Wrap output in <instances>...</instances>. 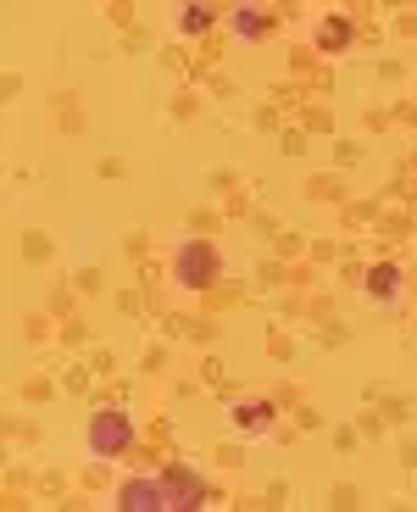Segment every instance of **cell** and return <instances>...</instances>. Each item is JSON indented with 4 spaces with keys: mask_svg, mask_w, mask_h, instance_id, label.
<instances>
[{
    "mask_svg": "<svg viewBox=\"0 0 417 512\" xmlns=\"http://www.w3.org/2000/svg\"><path fill=\"white\" fill-rule=\"evenodd\" d=\"M317 45H323V51H351V23H345V17H323V23H317Z\"/></svg>",
    "mask_w": 417,
    "mask_h": 512,
    "instance_id": "cell-8",
    "label": "cell"
},
{
    "mask_svg": "<svg viewBox=\"0 0 417 512\" xmlns=\"http://www.w3.org/2000/svg\"><path fill=\"white\" fill-rule=\"evenodd\" d=\"M228 23H234V34H240V39H267V34H273V12H262V6H234Z\"/></svg>",
    "mask_w": 417,
    "mask_h": 512,
    "instance_id": "cell-7",
    "label": "cell"
},
{
    "mask_svg": "<svg viewBox=\"0 0 417 512\" xmlns=\"http://www.w3.org/2000/svg\"><path fill=\"white\" fill-rule=\"evenodd\" d=\"M217 273H223V262H217L212 240H190L173 262V279L184 284V290H206V284H217Z\"/></svg>",
    "mask_w": 417,
    "mask_h": 512,
    "instance_id": "cell-1",
    "label": "cell"
},
{
    "mask_svg": "<svg viewBox=\"0 0 417 512\" xmlns=\"http://www.w3.org/2000/svg\"><path fill=\"white\" fill-rule=\"evenodd\" d=\"M162 485H167V501H173V507H201V501H206V485L190 474V468H184V462H173V468H167Z\"/></svg>",
    "mask_w": 417,
    "mask_h": 512,
    "instance_id": "cell-6",
    "label": "cell"
},
{
    "mask_svg": "<svg viewBox=\"0 0 417 512\" xmlns=\"http://www.w3.org/2000/svg\"><path fill=\"white\" fill-rule=\"evenodd\" d=\"M128 446H134L128 412H95V418H89V451H95V457H123Z\"/></svg>",
    "mask_w": 417,
    "mask_h": 512,
    "instance_id": "cell-2",
    "label": "cell"
},
{
    "mask_svg": "<svg viewBox=\"0 0 417 512\" xmlns=\"http://www.w3.org/2000/svg\"><path fill=\"white\" fill-rule=\"evenodd\" d=\"M273 401H240V407L228 412V423L240 429V435H251V440H262V435H273Z\"/></svg>",
    "mask_w": 417,
    "mask_h": 512,
    "instance_id": "cell-5",
    "label": "cell"
},
{
    "mask_svg": "<svg viewBox=\"0 0 417 512\" xmlns=\"http://www.w3.org/2000/svg\"><path fill=\"white\" fill-rule=\"evenodd\" d=\"M117 507L123 512H156V507H173V501H167L162 479H128V485L117 490Z\"/></svg>",
    "mask_w": 417,
    "mask_h": 512,
    "instance_id": "cell-3",
    "label": "cell"
},
{
    "mask_svg": "<svg viewBox=\"0 0 417 512\" xmlns=\"http://www.w3.org/2000/svg\"><path fill=\"white\" fill-rule=\"evenodd\" d=\"M212 23H217L212 6H184V12H178V28H184V34H206Z\"/></svg>",
    "mask_w": 417,
    "mask_h": 512,
    "instance_id": "cell-9",
    "label": "cell"
},
{
    "mask_svg": "<svg viewBox=\"0 0 417 512\" xmlns=\"http://www.w3.org/2000/svg\"><path fill=\"white\" fill-rule=\"evenodd\" d=\"M362 284H367V295H373L379 307H401V284H406V273L395 268V262H373Z\"/></svg>",
    "mask_w": 417,
    "mask_h": 512,
    "instance_id": "cell-4",
    "label": "cell"
}]
</instances>
